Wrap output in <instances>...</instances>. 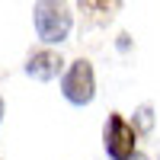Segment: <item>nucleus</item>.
<instances>
[{"mask_svg":"<svg viewBox=\"0 0 160 160\" xmlns=\"http://www.w3.org/2000/svg\"><path fill=\"white\" fill-rule=\"evenodd\" d=\"M102 141H106V154L112 160H131L135 157V128H131L122 115H109L106 118V131H102Z\"/></svg>","mask_w":160,"mask_h":160,"instance_id":"obj_3","label":"nucleus"},{"mask_svg":"<svg viewBox=\"0 0 160 160\" xmlns=\"http://www.w3.org/2000/svg\"><path fill=\"white\" fill-rule=\"evenodd\" d=\"M138 115H141V128H151V109H148V106H144Z\"/></svg>","mask_w":160,"mask_h":160,"instance_id":"obj_5","label":"nucleus"},{"mask_svg":"<svg viewBox=\"0 0 160 160\" xmlns=\"http://www.w3.org/2000/svg\"><path fill=\"white\" fill-rule=\"evenodd\" d=\"M0 118H3V99H0Z\"/></svg>","mask_w":160,"mask_h":160,"instance_id":"obj_7","label":"nucleus"},{"mask_svg":"<svg viewBox=\"0 0 160 160\" xmlns=\"http://www.w3.org/2000/svg\"><path fill=\"white\" fill-rule=\"evenodd\" d=\"M61 93H64V99L74 102V106H87L93 102V93H96V80H93V64L90 61H74L68 74H64L61 80Z\"/></svg>","mask_w":160,"mask_h":160,"instance_id":"obj_2","label":"nucleus"},{"mask_svg":"<svg viewBox=\"0 0 160 160\" xmlns=\"http://www.w3.org/2000/svg\"><path fill=\"white\" fill-rule=\"evenodd\" d=\"M131 160H148V157H144V154H135V157H131Z\"/></svg>","mask_w":160,"mask_h":160,"instance_id":"obj_6","label":"nucleus"},{"mask_svg":"<svg viewBox=\"0 0 160 160\" xmlns=\"http://www.w3.org/2000/svg\"><path fill=\"white\" fill-rule=\"evenodd\" d=\"M61 68H64L61 55H55V51H35L29 58V64H26V74L35 77V80H51V77H58Z\"/></svg>","mask_w":160,"mask_h":160,"instance_id":"obj_4","label":"nucleus"},{"mask_svg":"<svg viewBox=\"0 0 160 160\" xmlns=\"http://www.w3.org/2000/svg\"><path fill=\"white\" fill-rule=\"evenodd\" d=\"M32 13H35V32H38L42 42L55 45V42H64V38H68L71 22H74L68 7H61V3H35Z\"/></svg>","mask_w":160,"mask_h":160,"instance_id":"obj_1","label":"nucleus"}]
</instances>
